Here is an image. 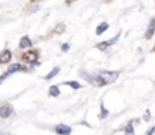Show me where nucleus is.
<instances>
[{"label":"nucleus","mask_w":155,"mask_h":135,"mask_svg":"<svg viewBox=\"0 0 155 135\" xmlns=\"http://www.w3.org/2000/svg\"><path fill=\"white\" fill-rule=\"evenodd\" d=\"M117 72H111V71H100L98 72V78L103 81L104 84H110L117 78Z\"/></svg>","instance_id":"obj_1"},{"label":"nucleus","mask_w":155,"mask_h":135,"mask_svg":"<svg viewBox=\"0 0 155 135\" xmlns=\"http://www.w3.org/2000/svg\"><path fill=\"white\" fill-rule=\"evenodd\" d=\"M12 113H14V108H12L9 104L0 107V117H2V119H8V117H11Z\"/></svg>","instance_id":"obj_2"},{"label":"nucleus","mask_w":155,"mask_h":135,"mask_svg":"<svg viewBox=\"0 0 155 135\" xmlns=\"http://www.w3.org/2000/svg\"><path fill=\"white\" fill-rule=\"evenodd\" d=\"M36 59H38V53H36V51H27V53L23 56V60H24V62H30L32 65H33L35 62H38Z\"/></svg>","instance_id":"obj_3"},{"label":"nucleus","mask_w":155,"mask_h":135,"mask_svg":"<svg viewBox=\"0 0 155 135\" xmlns=\"http://www.w3.org/2000/svg\"><path fill=\"white\" fill-rule=\"evenodd\" d=\"M54 131H56V134H59V135H69L71 134V128L66 126V125H57V126L54 128Z\"/></svg>","instance_id":"obj_4"},{"label":"nucleus","mask_w":155,"mask_h":135,"mask_svg":"<svg viewBox=\"0 0 155 135\" xmlns=\"http://www.w3.org/2000/svg\"><path fill=\"white\" fill-rule=\"evenodd\" d=\"M154 33H155V20H151V23H149V26H148V29H146L145 38H146V39H151V38L154 36Z\"/></svg>","instance_id":"obj_5"},{"label":"nucleus","mask_w":155,"mask_h":135,"mask_svg":"<svg viewBox=\"0 0 155 135\" xmlns=\"http://www.w3.org/2000/svg\"><path fill=\"white\" fill-rule=\"evenodd\" d=\"M18 71H24V68L21 66V65H18V63H15V65H11L9 66V69H8V75H11V74H14V72H18Z\"/></svg>","instance_id":"obj_6"},{"label":"nucleus","mask_w":155,"mask_h":135,"mask_svg":"<svg viewBox=\"0 0 155 135\" xmlns=\"http://www.w3.org/2000/svg\"><path fill=\"white\" fill-rule=\"evenodd\" d=\"M11 57H12V54H11V51H3L2 54H0V63H8L9 60H11Z\"/></svg>","instance_id":"obj_7"},{"label":"nucleus","mask_w":155,"mask_h":135,"mask_svg":"<svg viewBox=\"0 0 155 135\" xmlns=\"http://www.w3.org/2000/svg\"><path fill=\"white\" fill-rule=\"evenodd\" d=\"M29 47H32V41L27 36H23L20 41V48H29Z\"/></svg>","instance_id":"obj_8"},{"label":"nucleus","mask_w":155,"mask_h":135,"mask_svg":"<svg viewBox=\"0 0 155 135\" xmlns=\"http://www.w3.org/2000/svg\"><path fill=\"white\" fill-rule=\"evenodd\" d=\"M108 29V24L107 23H103V24H100L98 27H97V35H103L104 32Z\"/></svg>","instance_id":"obj_9"},{"label":"nucleus","mask_w":155,"mask_h":135,"mask_svg":"<svg viewBox=\"0 0 155 135\" xmlns=\"http://www.w3.org/2000/svg\"><path fill=\"white\" fill-rule=\"evenodd\" d=\"M59 71H60L59 68H54V69H53L50 74H47V75H45V80H51V78H54V77H56V75L59 74Z\"/></svg>","instance_id":"obj_10"},{"label":"nucleus","mask_w":155,"mask_h":135,"mask_svg":"<svg viewBox=\"0 0 155 135\" xmlns=\"http://www.w3.org/2000/svg\"><path fill=\"white\" fill-rule=\"evenodd\" d=\"M38 8H39V3H32V5L27 8V12H29V14H33V12L38 11Z\"/></svg>","instance_id":"obj_11"},{"label":"nucleus","mask_w":155,"mask_h":135,"mask_svg":"<svg viewBox=\"0 0 155 135\" xmlns=\"http://www.w3.org/2000/svg\"><path fill=\"white\" fill-rule=\"evenodd\" d=\"M50 95H51V96H54V98H56V96H59V95H60V90H59V87H57V86H51V87H50Z\"/></svg>","instance_id":"obj_12"},{"label":"nucleus","mask_w":155,"mask_h":135,"mask_svg":"<svg viewBox=\"0 0 155 135\" xmlns=\"http://www.w3.org/2000/svg\"><path fill=\"white\" fill-rule=\"evenodd\" d=\"M62 32H65V24L63 23H59L56 26V29H54V33H62Z\"/></svg>","instance_id":"obj_13"},{"label":"nucleus","mask_w":155,"mask_h":135,"mask_svg":"<svg viewBox=\"0 0 155 135\" xmlns=\"http://www.w3.org/2000/svg\"><path fill=\"white\" fill-rule=\"evenodd\" d=\"M125 135H134V129H133V123H128L125 128Z\"/></svg>","instance_id":"obj_14"},{"label":"nucleus","mask_w":155,"mask_h":135,"mask_svg":"<svg viewBox=\"0 0 155 135\" xmlns=\"http://www.w3.org/2000/svg\"><path fill=\"white\" fill-rule=\"evenodd\" d=\"M65 84H66V86H69V87H72V89H80V84H78V83H75V81H66Z\"/></svg>","instance_id":"obj_15"},{"label":"nucleus","mask_w":155,"mask_h":135,"mask_svg":"<svg viewBox=\"0 0 155 135\" xmlns=\"http://www.w3.org/2000/svg\"><path fill=\"white\" fill-rule=\"evenodd\" d=\"M108 45H111V44H110V41H107V42H101V44H98V45H97V48H98V50H105V48H107Z\"/></svg>","instance_id":"obj_16"},{"label":"nucleus","mask_w":155,"mask_h":135,"mask_svg":"<svg viewBox=\"0 0 155 135\" xmlns=\"http://www.w3.org/2000/svg\"><path fill=\"white\" fill-rule=\"evenodd\" d=\"M101 110H103V114H101V119H104V117H105V116H107V114H108V113H107V111H105V108H104L103 105H101Z\"/></svg>","instance_id":"obj_17"},{"label":"nucleus","mask_w":155,"mask_h":135,"mask_svg":"<svg viewBox=\"0 0 155 135\" xmlns=\"http://www.w3.org/2000/svg\"><path fill=\"white\" fill-rule=\"evenodd\" d=\"M68 50H69V45H68V44L62 45V51H68Z\"/></svg>","instance_id":"obj_18"},{"label":"nucleus","mask_w":155,"mask_h":135,"mask_svg":"<svg viewBox=\"0 0 155 135\" xmlns=\"http://www.w3.org/2000/svg\"><path fill=\"white\" fill-rule=\"evenodd\" d=\"M154 134H155V126L154 128H151V129H149V132H148L146 135H154Z\"/></svg>","instance_id":"obj_19"},{"label":"nucleus","mask_w":155,"mask_h":135,"mask_svg":"<svg viewBox=\"0 0 155 135\" xmlns=\"http://www.w3.org/2000/svg\"><path fill=\"white\" fill-rule=\"evenodd\" d=\"M145 120H151V114H149V113H146V116H145Z\"/></svg>","instance_id":"obj_20"},{"label":"nucleus","mask_w":155,"mask_h":135,"mask_svg":"<svg viewBox=\"0 0 155 135\" xmlns=\"http://www.w3.org/2000/svg\"><path fill=\"white\" fill-rule=\"evenodd\" d=\"M154 51H155V48H154Z\"/></svg>","instance_id":"obj_21"}]
</instances>
